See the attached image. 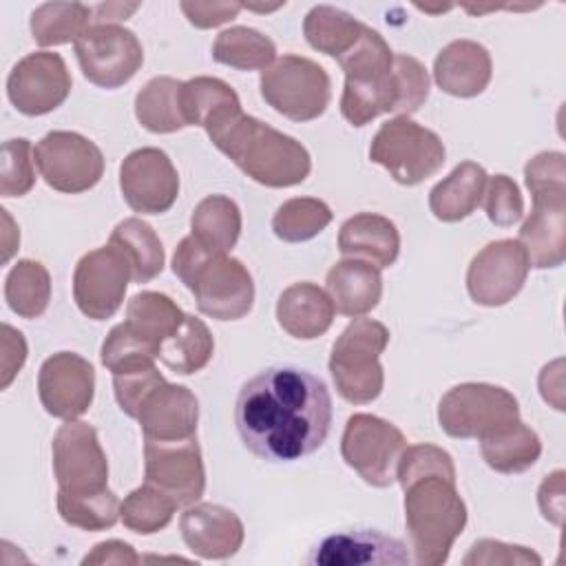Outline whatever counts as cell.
I'll list each match as a JSON object with an SVG mask.
<instances>
[{
    "mask_svg": "<svg viewBox=\"0 0 566 566\" xmlns=\"http://www.w3.org/2000/svg\"><path fill=\"white\" fill-rule=\"evenodd\" d=\"M73 46L84 77L99 88L124 86L144 64L142 42L119 24H91Z\"/></svg>",
    "mask_w": 566,
    "mask_h": 566,
    "instance_id": "obj_11",
    "label": "cell"
},
{
    "mask_svg": "<svg viewBox=\"0 0 566 566\" xmlns=\"http://www.w3.org/2000/svg\"><path fill=\"white\" fill-rule=\"evenodd\" d=\"M144 440H184L197 436L199 400L184 385H159L137 413Z\"/></svg>",
    "mask_w": 566,
    "mask_h": 566,
    "instance_id": "obj_23",
    "label": "cell"
},
{
    "mask_svg": "<svg viewBox=\"0 0 566 566\" xmlns=\"http://www.w3.org/2000/svg\"><path fill=\"white\" fill-rule=\"evenodd\" d=\"M261 97L292 122H312L325 113L332 97L327 71L303 55L274 60L259 77Z\"/></svg>",
    "mask_w": 566,
    "mask_h": 566,
    "instance_id": "obj_8",
    "label": "cell"
},
{
    "mask_svg": "<svg viewBox=\"0 0 566 566\" xmlns=\"http://www.w3.org/2000/svg\"><path fill=\"white\" fill-rule=\"evenodd\" d=\"M274 57V42L250 27L226 29L212 44V60L239 71H265Z\"/></svg>",
    "mask_w": 566,
    "mask_h": 566,
    "instance_id": "obj_36",
    "label": "cell"
},
{
    "mask_svg": "<svg viewBox=\"0 0 566 566\" xmlns=\"http://www.w3.org/2000/svg\"><path fill=\"white\" fill-rule=\"evenodd\" d=\"M111 374H113L115 400H117L119 409L130 418H137L142 402L159 385L166 382L164 376L159 374V369L155 367V360H135V363H128Z\"/></svg>",
    "mask_w": 566,
    "mask_h": 566,
    "instance_id": "obj_43",
    "label": "cell"
},
{
    "mask_svg": "<svg viewBox=\"0 0 566 566\" xmlns=\"http://www.w3.org/2000/svg\"><path fill=\"white\" fill-rule=\"evenodd\" d=\"M444 157L442 139L407 115L380 124L369 146V159L402 186H416L433 177L442 168Z\"/></svg>",
    "mask_w": 566,
    "mask_h": 566,
    "instance_id": "obj_7",
    "label": "cell"
},
{
    "mask_svg": "<svg viewBox=\"0 0 566 566\" xmlns=\"http://www.w3.org/2000/svg\"><path fill=\"white\" fill-rule=\"evenodd\" d=\"M93 9L82 2H44L31 13V35L40 46L69 44L91 27Z\"/></svg>",
    "mask_w": 566,
    "mask_h": 566,
    "instance_id": "obj_38",
    "label": "cell"
},
{
    "mask_svg": "<svg viewBox=\"0 0 566 566\" xmlns=\"http://www.w3.org/2000/svg\"><path fill=\"white\" fill-rule=\"evenodd\" d=\"M146 484L164 491L177 506L195 504L206 489V469L197 436L184 440H144Z\"/></svg>",
    "mask_w": 566,
    "mask_h": 566,
    "instance_id": "obj_14",
    "label": "cell"
},
{
    "mask_svg": "<svg viewBox=\"0 0 566 566\" xmlns=\"http://www.w3.org/2000/svg\"><path fill=\"white\" fill-rule=\"evenodd\" d=\"M336 307L329 294L316 283L301 281L285 287L276 301V321L294 338L312 340L334 323Z\"/></svg>",
    "mask_w": 566,
    "mask_h": 566,
    "instance_id": "obj_26",
    "label": "cell"
},
{
    "mask_svg": "<svg viewBox=\"0 0 566 566\" xmlns=\"http://www.w3.org/2000/svg\"><path fill=\"white\" fill-rule=\"evenodd\" d=\"M480 451L484 462L493 471L522 473L537 462L542 453V442L528 424L515 420L509 427L480 438Z\"/></svg>",
    "mask_w": 566,
    "mask_h": 566,
    "instance_id": "obj_29",
    "label": "cell"
},
{
    "mask_svg": "<svg viewBox=\"0 0 566 566\" xmlns=\"http://www.w3.org/2000/svg\"><path fill=\"white\" fill-rule=\"evenodd\" d=\"M190 234L212 252L228 254L241 234V210L226 195H208L190 217Z\"/></svg>",
    "mask_w": 566,
    "mask_h": 566,
    "instance_id": "obj_30",
    "label": "cell"
},
{
    "mask_svg": "<svg viewBox=\"0 0 566 566\" xmlns=\"http://www.w3.org/2000/svg\"><path fill=\"white\" fill-rule=\"evenodd\" d=\"M130 279V263L115 245L108 243L91 250L77 261L73 272L75 305L84 316L106 321L122 307Z\"/></svg>",
    "mask_w": 566,
    "mask_h": 566,
    "instance_id": "obj_15",
    "label": "cell"
},
{
    "mask_svg": "<svg viewBox=\"0 0 566 566\" xmlns=\"http://www.w3.org/2000/svg\"><path fill=\"white\" fill-rule=\"evenodd\" d=\"M528 268V256L517 239L491 241L469 263V296L478 305L500 307L524 287Z\"/></svg>",
    "mask_w": 566,
    "mask_h": 566,
    "instance_id": "obj_16",
    "label": "cell"
},
{
    "mask_svg": "<svg viewBox=\"0 0 566 566\" xmlns=\"http://www.w3.org/2000/svg\"><path fill=\"white\" fill-rule=\"evenodd\" d=\"M429 473H438V475L455 480L453 458L444 449L429 444V442L407 447L402 451V455L398 460V469H396V480L400 482V486L413 478L429 475Z\"/></svg>",
    "mask_w": 566,
    "mask_h": 566,
    "instance_id": "obj_46",
    "label": "cell"
},
{
    "mask_svg": "<svg viewBox=\"0 0 566 566\" xmlns=\"http://www.w3.org/2000/svg\"><path fill=\"white\" fill-rule=\"evenodd\" d=\"M157 349L144 343L126 323L115 325L99 352V360L108 371H115L135 360H155Z\"/></svg>",
    "mask_w": 566,
    "mask_h": 566,
    "instance_id": "obj_47",
    "label": "cell"
},
{
    "mask_svg": "<svg viewBox=\"0 0 566 566\" xmlns=\"http://www.w3.org/2000/svg\"><path fill=\"white\" fill-rule=\"evenodd\" d=\"M486 170L475 161L458 164L442 181H438L429 192V208L436 219L455 223L467 219L484 197Z\"/></svg>",
    "mask_w": 566,
    "mask_h": 566,
    "instance_id": "obj_28",
    "label": "cell"
},
{
    "mask_svg": "<svg viewBox=\"0 0 566 566\" xmlns=\"http://www.w3.org/2000/svg\"><path fill=\"white\" fill-rule=\"evenodd\" d=\"M234 424L241 442L268 462H294L323 447L332 427L327 385L298 367H268L243 382Z\"/></svg>",
    "mask_w": 566,
    "mask_h": 566,
    "instance_id": "obj_1",
    "label": "cell"
},
{
    "mask_svg": "<svg viewBox=\"0 0 566 566\" xmlns=\"http://www.w3.org/2000/svg\"><path fill=\"white\" fill-rule=\"evenodd\" d=\"M42 179L57 192H86L104 175L102 150L73 130H51L33 148Z\"/></svg>",
    "mask_w": 566,
    "mask_h": 566,
    "instance_id": "obj_12",
    "label": "cell"
},
{
    "mask_svg": "<svg viewBox=\"0 0 566 566\" xmlns=\"http://www.w3.org/2000/svg\"><path fill=\"white\" fill-rule=\"evenodd\" d=\"M214 352V338L206 323L192 314H184L181 325L161 343L159 360L175 374L190 376L203 369Z\"/></svg>",
    "mask_w": 566,
    "mask_h": 566,
    "instance_id": "obj_33",
    "label": "cell"
},
{
    "mask_svg": "<svg viewBox=\"0 0 566 566\" xmlns=\"http://www.w3.org/2000/svg\"><path fill=\"white\" fill-rule=\"evenodd\" d=\"M493 75L489 51L473 40L449 42L433 62V80L440 91L453 97L480 95Z\"/></svg>",
    "mask_w": 566,
    "mask_h": 566,
    "instance_id": "obj_24",
    "label": "cell"
},
{
    "mask_svg": "<svg viewBox=\"0 0 566 566\" xmlns=\"http://www.w3.org/2000/svg\"><path fill=\"white\" fill-rule=\"evenodd\" d=\"M405 524L411 539V559L418 566H440L467 526V504L455 480L429 473L402 484Z\"/></svg>",
    "mask_w": 566,
    "mask_h": 566,
    "instance_id": "obj_5",
    "label": "cell"
},
{
    "mask_svg": "<svg viewBox=\"0 0 566 566\" xmlns=\"http://www.w3.org/2000/svg\"><path fill=\"white\" fill-rule=\"evenodd\" d=\"M363 31L365 24L360 20L329 4L312 7L303 20V33L307 44L336 60L358 42Z\"/></svg>",
    "mask_w": 566,
    "mask_h": 566,
    "instance_id": "obj_34",
    "label": "cell"
},
{
    "mask_svg": "<svg viewBox=\"0 0 566 566\" xmlns=\"http://www.w3.org/2000/svg\"><path fill=\"white\" fill-rule=\"evenodd\" d=\"M184 82L159 75L146 82L135 97V117L150 133H175L186 128L181 108Z\"/></svg>",
    "mask_w": 566,
    "mask_h": 566,
    "instance_id": "obj_32",
    "label": "cell"
},
{
    "mask_svg": "<svg viewBox=\"0 0 566 566\" xmlns=\"http://www.w3.org/2000/svg\"><path fill=\"white\" fill-rule=\"evenodd\" d=\"M243 9L239 2H181V11L186 13L188 22L197 29H212L219 27Z\"/></svg>",
    "mask_w": 566,
    "mask_h": 566,
    "instance_id": "obj_50",
    "label": "cell"
},
{
    "mask_svg": "<svg viewBox=\"0 0 566 566\" xmlns=\"http://www.w3.org/2000/svg\"><path fill=\"white\" fill-rule=\"evenodd\" d=\"M51 453L60 493L80 495L108 489V460L91 424L66 420L53 436Z\"/></svg>",
    "mask_w": 566,
    "mask_h": 566,
    "instance_id": "obj_13",
    "label": "cell"
},
{
    "mask_svg": "<svg viewBox=\"0 0 566 566\" xmlns=\"http://www.w3.org/2000/svg\"><path fill=\"white\" fill-rule=\"evenodd\" d=\"M108 243L115 245L130 263L135 283H148L164 270V245L157 232L137 217L119 221L113 228Z\"/></svg>",
    "mask_w": 566,
    "mask_h": 566,
    "instance_id": "obj_31",
    "label": "cell"
},
{
    "mask_svg": "<svg viewBox=\"0 0 566 566\" xmlns=\"http://www.w3.org/2000/svg\"><path fill=\"white\" fill-rule=\"evenodd\" d=\"M184 544L201 559H228L239 553L245 531L234 511L201 502L190 504L179 517Z\"/></svg>",
    "mask_w": 566,
    "mask_h": 566,
    "instance_id": "obj_21",
    "label": "cell"
},
{
    "mask_svg": "<svg viewBox=\"0 0 566 566\" xmlns=\"http://www.w3.org/2000/svg\"><path fill=\"white\" fill-rule=\"evenodd\" d=\"M71 73L60 53L24 55L7 77L9 102L22 115L38 117L55 111L71 93Z\"/></svg>",
    "mask_w": 566,
    "mask_h": 566,
    "instance_id": "obj_17",
    "label": "cell"
},
{
    "mask_svg": "<svg viewBox=\"0 0 566 566\" xmlns=\"http://www.w3.org/2000/svg\"><path fill=\"white\" fill-rule=\"evenodd\" d=\"M184 312L177 303L159 292H139L126 305V325L150 347L157 349L161 343L181 325Z\"/></svg>",
    "mask_w": 566,
    "mask_h": 566,
    "instance_id": "obj_35",
    "label": "cell"
},
{
    "mask_svg": "<svg viewBox=\"0 0 566 566\" xmlns=\"http://www.w3.org/2000/svg\"><path fill=\"white\" fill-rule=\"evenodd\" d=\"M537 504L544 520L562 526L564 522V471L562 469L544 478L537 491Z\"/></svg>",
    "mask_w": 566,
    "mask_h": 566,
    "instance_id": "obj_52",
    "label": "cell"
},
{
    "mask_svg": "<svg viewBox=\"0 0 566 566\" xmlns=\"http://www.w3.org/2000/svg\"><path fill=\"white\" fill-rule=\"evenodd\" d=\"M332 210L316 197H294L283 201L274 217L272 230L281 241L301 243L321 234L332 223Z\"/></svg>",
    "mask_w": 566,
    "mask_h": 566,
    "instance_id": "obj_40",
    "label": "cell"
},
{
    "mask_svg": "<svg viewBox=\"0 0 566 566\" xmlns=\"http://www.w3.org/2000/svg\"><path fill=\"white\" fill-rule=\"evenodd\" d=\"M464 566H478V564H542V557L533 553L526 546L517 544H504L497 539H478L467 557L462 559Z\"/></svg>",
    "mask_w": 566,
    "mask_h": 566,
    "instance_id": "obj_49",
    "label": "cell"
},
{
    "mask_svg": "<svg viewBox=\"0 0 566 566\" xmlns=\"http://www.w3.org/2000/svg\"><path fill=\"white\" fill-rule=\"evenodd\" d=\"M38 396L46 413L75 420L88 411L95 396V369L75 352L49 356L38 374Z\"/></svg>",
    "mask_w": 566,
    "mask_h": 566,
    "instance_id": "obj_19",
    "label": "cell"
},
{
    "mask_svg": "<svg viewBox=\"0 0 566 566\" xmlns=\"http://www.w3.org/2000/svg\"><path fill=\"white\" fill-rule=\"evenodd\" d=\"M24 360H27L24 336L18 329H13L11 325L2 323V356H0V363H2L0 387L2 389H7L11 385L15 374L22 369Z\"/></svg>",
    "mask_w": 566,
    "mask_h": 566,
    "instance_id": "obj_51",
    "label": "cell"
},
{
    "mask_svg": "<svg viewBox=\"0 0 566 566\" xmlns=\"http://www.w3.org/2000/svg\"><path fill=\"white\" fill-rule=\"evenodd\" d=\"M33 148L24 137L7 139L2 144V170H0V195L22 197L35 184Z\"/></svg>",
    "mask_w": 566,
    "mask_h": 566,
    "instance_id": "obj_44",
    "label": "cell"
},
{
    "mask_svg": "<svg viewBox=\"0 0 566 566\" xmlns=\"http://www.w3.org/2000/svg\"><path fill=\"white\" fill-rule=\"evenodd\" d=\"M482 206L489 221L500 228H509L517 223L524 214L522 192L517 184L506 175H493L486 179Z\"/></svg>",
    "mask_w": 566,
    "mask_h": 566,
    "instance_id": "obj_45",
    "label": "cell"
},
{
    "mask_svg": "<svg viewBox=\"0 0 566 566\" xmlns=\"http://www.w3.org/2000/svg\"><path fill=\"white\" fill-rule=\"evenodd\" d=\"M206 133L210 142L241 168V172L261 186H298L312 170L310 153L301 142L245 115L241 106L217 115L206 126Z\"/></svg>",
    "mask_w": 566,
    "mask_h": 566,
    "instance_id": "obj_3",
    "label": "cell"
},
{
    "mask_svg": "<svg viewBox=\"0 0 566 566\" xmlns=\"http://www.w3.org/2000/svg\"><path fill=\"white\" fill-rule=\"evenodd\" d=\"M336 62L345 71L340 113L356 128L382 113H416L429 97L427 69L411 55H394L385 38L369 27Z\"/></svg>",
    "mask_w": 566,
    "mask_h": 566,
    "instance_id": "obj_2",
    "label": "cell"
},
{
    "mask_svg": "<svg viewBox=\"0 0 566 566\" xmlns=\"http://www.w3.org/2000/svg\"><path fill=\"white\" fill-rule=\"evenodd\" d=\"M239 95L230 84L219 77L199 75L184 82L181 88V108L186 126H201L206 128L217 115L239 108Z\"/></svg>",
    "mask_w": 566,
    "mask_h": 566,
    "instance_id": "obj_39",
    "label": "cell"
},
{
    "mask_svg": "<svg viewBox=\"0 0 566 566\" xmlns=\"http://www.w3.org/2000/svg\"><path fill=\"white\" fill-rule=\"evenodd\" d=\"M305 562L314 566H405L413 559L398 537L376 528H356L327 535Z\"/></svg>",
    "mask_w": 566,
    "mask_h": 566,
    "instance_id": "obj_20",
    "label": "cell"
},
{
    "mask_svg": "<svg viewBox=\"0 0 566 566\" xmlns=\"http://www.w3.org/2000/svg\"><path fill=\"white\" fill-rule=\"evenodd\" d=\"M0 212H2V219H4V223H7V232H4V252H2V261L7 263V261L11 259V254L15 252L18 243H20V232L13 228V221H11V217L7 214V210H0Z\"/></svg>",
    "mask_w": 566,
    "mask_h": 566,
    "instance_id": "obj_55",
    "label": "cell"
},
{
    "mask_svg": "<svg viewBox=\"0 0 566 566\" xmlns=\"http://www.w3.org/2000/svg\"><path fill=\"white\" fill-rule=\"evenodd\" d=\"M338 250L345 259L367 261L380 270L398 259L400 234L391 219L376 212H358L340 226Z\"/></svg>",
    "mask_w": 566,
    "mask_h": 566,
    "instance_id": "obj_25",
    "label": "cell"
},
{
    "mask_svg": "<svg viewBox=\"0 0 566 566\" xmlns=\"http://www.w3.org/2000/svg\"><path fill=\"white\" fill-rule=\"evenodd\" d=\"M172 272L195 294L199 312L210 318L239 321L252 310L254 283L248 268L234 256L208 250L192 234L179 241Z\"/></svg>",
    "mask_w": 566,
    "mask_h": 566,
    "instance_id": "obj_4",
    "label": "cell"
},
{
    "mask_svg": "<svg viewBox=\"0 0 566 566\" xmlns=\"http://www.w3.org/2000/svg\"><path fill=\"white\" fill-rule=\"evenodd\" d=\"M119 500L111 489L95 493H60L57 491V513L60 517L82 531H106L119 520Z\"/></svg>",
    "mask_w": 566,
    "mask_h": 566,
    "instance_id": "obj_41",
    "label": "cell"
},
{
    "mask_svg": "<svg viewBox=\"0 0 566 566\" xmlns=\"http://www.w3.org/2000/svg\"><path fill=\"white\" fill-rule=\"evenodd\" d=\"M119 190L130 210L161 214L179 197V175L159 148H137L119 166Z\"/></svg>",
    "mask_w": 566,
    "mask_h": 566,
    "instance_id": "obj_18",
    "label": "cell"
},
{
    "mask_svg": "<svg viewBox=\"0 0 566 566\" xmlns=\"http://www.w3.org/2000/svg\"><path fill=\"white\" fill-rule=\"evenodd\" d=\"M325 287L336 312L358 318L378 305L382 296V276L380 270L367 261L343 259L329 268Z\"/></svg>",
    "mask_w": 566,
    "mask_h": 566,
    "instance_id": "obj_27",
    "label": "cell"
},
{
    "mask_svg": "<svg viewBox=\"0 0 566 566\" xmlns=\"http://www.w3.org/2000/svg\"><path fill=\"white\" fill-rule=\"evenodd\" d=\"M407 440L402 431L378 416L354 413L347 418L340 455L367 484L385 489L396 482V469Z\"/></svg>",
    "mask_w": 566,
    "mask_h": 566,
    "instance_id": "obj_10",
    "label": "cell"
},
{
    "mask_svg": "<svg viewBox=\"0 0 566 566\" xmlns=\"http://www.w3.org/2000/svg\"><path fill=\"white\" fill-rule=\"evenodd\" d=\"M524 181L535 195H551V192H566V157L559 150H544L528 159L524 168Z\"/></svg>",
    "mask_w": 566,
    "mask_h": 566,
    "instance_id": "obj_48",
    "label": "cell"
},
{
    "mask_svg": "<svg viewBox=\"0 0 566 566\" xmlns=\"http://www.w3.org/2000/svg\"><path fill=\"white\" fill-rule=\"evenodd\" d=\"M520 420L517 398L489 382H462L438 402V422L451 438H484Z\"/></svg>",
    "mask_w": 566,
    "mask_h": 566,
    "instance_id": "obj_9",
    "label": "cell"
},
{
    "mask_svg": "<svg viewBox=\"0 0 566 566\" xmlns=\"http://www.w3.org/2000/svg\"><path fill=\"white\" fill-rule=\"evenodd\" d=\"M4 301L22 318H38L51 301V276L40 261H18L4 281Z\"/></svg>",
    "mask_w": 566,
    "mask_h": 566,
    "instance_id": "obj_37",
    "label": "cell"
},
{
    "mask_svg": "<svg viewBox=\"0 0 566 566\" xmlns=\"http://www.w3.org/2000/svg\"><path fill=\"white\" fill-rule=\"evenodd\" d=\"M139 9L137 2L133 4H124V2H106V4H97L93 7V24H117L122 20H126L128 15H133Z\"/></svg>",
    "mask_w": 566,
    "mask_h": 566,
    "instance_id": "obj_54",
    "label": "cell"
},
{
    "mask_svg": "<svg viewBox=\"0 0 566 566\" xmlns=\"http://www.w3.org/2000/svg\"><path fill=\"white\" fill-rule=\"evenodd\" d=\"M517 241L531 268H559L566 259V192L535 195Z\"/></svg>",
    "mask_w": 566,
    "mask_h": 566,
    "instance_id": "obj_22",
    "label": "cell"
},
{
    "mask_svg": "<svg viewBox=\"0 0 566 566\" xmlns=\"http://www.w3.org/2000/svg\"><path fill=\"white\" fill-rule=\"evenodd\" d=\"M389 343V329L371 318H354L336 338L329 354V374L336 391L352 405L376 400L385 385L380 354Z\"/></svg>",
    "mask_w": 566,
    "mask_h": 566,
    "instance_id": "obj_6",
    "label": "cell"
},
{
    "mask_svg": "<svg viewBox=\"0 0 566 566\" xmlns=\"http://www.w3.org/2000/svg\"><path fill=\"white\" fill-rule=\"evenodd\" d=\"M142 562V557L133 551L130 544L119 542V539H108V542H99L84 559L82 564H137Z\"/></svg>",
    "mask_w": 566,
    "mask_h": 566,
    "instance_id": "obj_53",
    "label": "cell"
},
{
    "mask_svg": "<svg viewBox=\"0 0 566 566\" xmlns=\"http://www.w3.org/2000/svg\"><path fill=\"white\" fill-rule=\"evenodd\" d=\"M175 509L177 504L164 491L153 484H144L124 497L119 504V520L133 533L153 535L170 524Z\"/></svg>",
    "mask_w": 566,
    "mask_h": 566,
    "instance_id": "obj_42",
    "label": "cell"
}]
</instances>
